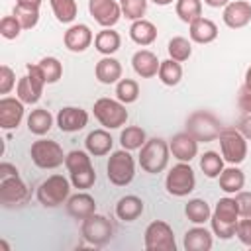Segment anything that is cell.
I'll use <instances>...</instances> for the list:
<instances>
[{"instance_id":"cell-14","label":"cell","mask_w":251,"mask_h":251,"mask_svg":"<svg viewBox=\"0 0 251 251\" xmlns=\"http://www.w3.org/2000/svg\"><path fill=\"white\" fill-rule=\"evenodd\" d=\"M27 196H29L27 184L20 178V175L0 178V204L2 206H6V208L20 206L27 200Z\"/></svg>"},{"instance_id":"cell-26","label":"cell","mask_w":251,"mask_h":251,"mask_svg":"<svg viewBox=\"0 0 251 251\" xmlns=\"http://www.w3.org/2000/svg\"><path fill=\"white\" fill-rule=\"evenodd\" d=\"M143 210H145L143 200L139 196H133V194L122 196L118 200V204H116V216L122 222H133V220H137L143 214Z\"/></svg>"},{"instance_id":"cell-29","label":"cell","mask_w":251,"mask_h":251,"mask_svg":"<svg viewBox=\"0 0 251 251\" xmlns=\"http://www.w3.org/2000/svg\"><path fill=\"white\" fill-rule=\"evenodd\" d=\"M120 45H122V37H120V33L114 31L112 27H104V29L98 31L96 37H94V47H96V51L102 53V55H112V53H116V51L120 49Z\"/></svg>"},{"instance_id":"cell-27","label":"cell","mask_w":251,"mask_h":251,"mask_svg":"<svg viewBox=\"0 0 251 251\" xmlns=\"http://www.w3.org/2000/svg\"><path fill=\"white\" fill-rule=\"evenodd\" d=\"M182 245L186 251H210L212 249V233L206 227L196 226L184 233Z\"/></svg>"},{"instance_id":"cell-20","label":"cell","mask_w":251,"mask_h":251,"mask_svg":"<svg viewBox=\"0 0 251 251\" xmlns=\"http://www.w3.org/2000/svg\"><path fill=\"white\" fill-rule=\"evenodd\" d=\"M63 43H65V47H67L69 51H73V53H82V51H86V49L90 47V43H92V31H90V27H88L86 24H75V25H71V27L65 31Z\"/></svg>"},{"instance_id":"cell-17","label":"cell","mask_w":251,"mask_h":251,"mask_svg":"<svg viewBox=\"0 0 251 251\" xmlns=\"http://www.w3.org/2000/svg\"><path fill=\"white\" fill-rule=\"evenodd\" d=\"M169 149L175 159H178L182 163H190L198 153V139L194 135H190L188 131H180V133L173 135Z\"/></svg>"},{"instance_id":"cell-36","label":"cell","mask_w":251,"mask_h":251,"mask_svg":"<svg viewBox=\"0 0 251 251\" xmlns=\"http://www.w3.org/2000/svg\"><path fill=\"white\" fill-rule=\"evenodd\" d=\"M200 169L208 178H218L224 171V157H220V153L216 151H206L200 157Z\"/></svg>"},{"instance_id":"cell-25","label":"cell","mask_w":251,"mask_h":251,"mask_svg":"<svg viewBox=\"0 0 251 251\" xmlns=\"http://www.w3.org/2000/svg\"><path fill=\"white\" fill-rule=\"evenodd\" d=\"M112 145H114V139H112V135L106 129H94L84 139L86 151L90 155H94V157H102V155L110 153L112 151Z\"/></svg>"},{"instance_id":"cell-44","label":"cell","mask_w":251,"mask_h":251,"mask_svg":"<svg viewBox=\"0 0 251 251\" xmlns=\"http://www.w3.org/2000/svg\"><path fill=\"white\" fill-rule=\"evenodd\" d=\"M14 86H16V73L8 65H2L0 67V94H8Z\"/></svg>"},{"instance_id":"cell-23","label":"cell","mask_w":251,"mask_h":251,"mask_svg":"<svg viewBox=\"0 0 251 251\" xmlns=\"http://www.w3.org/2000/svg\"><path fill=\"white\" fill-rule=\"evenodd\" d=\"M188 35L194 43L206 45L218 37V25L208 18H198L192 24H188Z\"/></svg>"},{"instance_id":"cell-46","label":"cell","mask_w":251,"mask_h":251,"mask_svg":"<svg viewBox=\"0 0 251 251\" xmlns=\"http://www.w3.org/2000/svg\"><path fill=\"white\" fill-rule=\"evenodd\" d=\"M235 235H237V239L243 245H249L251 247V218H243V220L237 222Z\"/></svg>"},{"instance_id":"cell-15","label":"cell","mask_w":251,"mask_h":251,"mask_svg":"<svg viewBox=\"0 0 251 251\" xmlns=\"http://www.w3.org/2000/svg\"><path fill=\"white\" fill-rule=\"evenodd\" d=\"M88 12L102 27H112L122 18V8L116 0H88Z\"/></svg>"},{"instance_id":"cell-24","label":"cell","mask_w":251,"mask_h":251,"mask_svg":"<svg viewBox=\"0 0 251 251\" xmlns=\"http://www.w3.org/2000/svg\"><path fill=\"white\" fill-rule=\"evenodd\" d=\"M94 75L98 78V82L102 84H114L122 78V65L118 59L110 57V55H104L96 67H94Z\"/></svg>"},{"instance_id":"cell-49","label":"cell","mask_w":251,"mask_h":251,"mask_svg":"<svg viewBox=\"0 0 251 251\" xmlns=\"http://www.w3.org/2000/svg\"><path fill=\"white\" fill-rule=\"evenodd\" d=\"M16 175H20V173H18V169L14 165L0 163V178H8V176H16Z\"/></svg>"},{"instance_id":"cell-6","label":"cell","mask_w":251,"mask_h":251,"mask_svg":"<svg viewBox=\"0 0 251 251\" xmlns=\"http://www.w3.org/2000/svg\"><path fill=\"white\" fill-rule=\"evenodd\" d=\"M94 118L100 122V126H104L106 129H118L127 122V110L126 104L114 98H98L94 102Z\"/></svg>"},{"instance_id":"cell-13","label":"cell","mask_w":251,"mask_h":251,"mask_svg":"<svg viewBox=\"0 0 251 251\" xmlns=\"http://www.w3.org/2000/svg\"><path fill=\"white\" fill-rule=\"evenodd\" d=\"M80 233H82V239L90 245H106L112 235H114V226L110 224V220L102 214H90L88 218L82 220V226H80Z\"/></svg>"},{"instance_id":"cell-3","label":"cell","mask_w":251,"mask_h":251,"mask_svg":"<svg viewBox=\"0 0 251 251\" xmlns=\"http://www.w3.org/2000/svg\"><path fill=\"white\" fill-rule=\"evenodd\" d=\"M169 153H171L169 143L163 137H151L145 141V145L139 151V165L145 173L157 175L165 171L169 163Z\"/></svg>"},{"instance_id":"cell-18","label":"cell","mask_w":251,"mask_h":251,"mask_svg":"<svg viewBox=\"0 0 251 251\" xmlns=\"http://www.w3.org/2000/svg\"><path fill=\"white\" fill-rule=\"evenodd\" d=\"M22 118H24V102L20 98L2 96L0 98V127L14 129L20 126Z\"/></svg>"},{"instance_id":"cell-40","label":"cell","mask_w":251,"mask_h":251,"mask_svg":"<svg viewBox=\"0 0 251 251\" xmlns=\"http://www.w3.org/2000/svg\"><path fill=\"white\" fill-rule=\"evenodd\" d=\"M37 65H39V69H41L47 84H53V82H57L63 76V65L55 57H43Z\"/></svg>"},{"instance_id":"cell-8","label":"cell","mask_w":251,"mask_h":251,"mask_svg":"<svg viewBox=\"0 0 251 251\" xmlns=\"http://www.w3.org/2000/svg\"><path fill=\"white\" fill-rule=\"evenodd\" d=\"M218 139H220V149H222L224 161H227L229 165H239L245 161L247 139L241 135V131L237 127H222Z\"/></svg>"},{"instance_id":"cell-32","label":"cell","mask_w":251,"mask_h":251,"mask_svg":"<svg viewBox=\"0 0 251 251\" xmlns=\"http://www.w3.org/2000/svg\"><path fill=\"white\" fill-rule=\"evenodd\" d=\"M184 214H186V218H188L192 224H196V226L206 224V222L212 218V210H210L208 202L202 200V198H192V200H188V204L184 206Z\"/></svg>"},{"instance_id":"cell-50","label":"cell","mask_w":251,"mask_h":251,"mask_svg":"<svg viewBox=\"0 0 251 251\" xmlns=\"http://www.w3.org/2000/svg\"><path fill=\"white\" fill-rule=\"evenodd\" d=\"M229 2L231 0H204V4L210 6V8H226Z\"/></svg>"},{"instance_id":"cell-37","label":"cell","mask_w":251,"mask_h":251,"mask_svg":"<svg viewBox=\"0 0 251 251\" xmlns=\"http://www.w3.org/2000/svg\"><path fill=\"white\" fill-rule=\"evenodd\" d=\"M116 98L124 104H133L139 98V84L133 78H120L116 82Z\"/></svg>"},{"instance_id":"cell-11","label":"cell","mask_w":251,"mask_h":251,"mask_svg":"<svg viewBox=\"0 0 251 251\" xmlns=\"http://www.w3.org/2000/svg\"><path fill=\"white\" fill-rule=\"evenodd\" d=\"M194 186H196V175H194V171L188 163L180 161L167 173L165 188L171 196H176V198L188 196L194 190Z\"/></svg>"},{"instance_id":"cell-16","label":"cell","mask_w":251,"mask_h":251,"mask_svg":"<svg viewBox=\"0 0 251 251\" xmlns=\"http://www.w3.org/2000/svg\"><path fill=\"white\" fill-rule=\"evenodd\" d=\"M57 127L65 133L80 131L88 124V112L76 106H65L57 112Z\"/></svg>"},{"instance_id":"cell-28","label":"cell","mask_w":251,"mask_h":251,"mask_svg":"<svg viewBox=\"0 0 251 251\" xmlns=\"http://www.w3.org/2000/svg\"><path fill=\"white\" fill-rule=\"evenodd\" d=\"M129 37L137 45H141V47L151 45L157 39V27H155V24H151V22H147L143 18L141 20H135L131 24V27H129Z\"/></svg>"},{"instance_id":"cell-39","label":"cell","mask_w":251,"mask_h":251,"mask_svg":"<svg viewBox=\"0 0 251 251\" xmlns=\"http://www.w3.org/2000/svg\"><path fill=\"white\" fill-rule=\"evenodd\" d=\"M167 51H169L171 59H175V61L182 63V61H186V59L192 55V45H190V41H188L186 37L176 35V37H173V39L169 41Z\"/></svg>"},{"instance_id":"cell-35","label":"cell","mask_w":251,"mask_h":251,"mask_svg":"<svg viewBox=\"0 0 251 251\" xmlns=\"http://www.w3.org/2000/svg\"><path fill=\"white\" fill-rule=\"evenodd\" d=\"M157 75H159V78H161L163 84H167V86H176V84L180 82V78H182V67H180L178 61L167 59V61H161Z\"/></svg>"},{"instance_id":"cell-10","label":"cell","mask_w":251,"mask_h":251,"mask_svg":"<svg viewBox=\"0 0 251 251\" xmlns=\"http://www.w3.org/2000/svg\"><path fill=\"white\" fill-rule=\"evenodd\" d=\"M29 155H31V161L35 167L39 169H57L65 163V153H63V147L53 141V139H37L31 143V149H29Z\"/></svg>"},{"instance_id":"cell-48","label":"cell","mask_w":251,"mask_h":251,"mask_svg":"<svg viewBox=\"0 0 251 251\" xmlns=\"http://www.w3.org/2000/svg\"><path fill=\"white\" fill-rule=\"evenodd\" d=\"M237 129L241 131V135H243L245 139H249V141H251V114H245V116L239 120Z\"/></svg>"},{"instance_id":"cell-34","label":"cell","mask_w":251,"mask_h":251,"mask_svg":"<svg viewBox=\"0 0 251 251\" xmlns=\"http://www.w3.org/2000/svg\"><path fill=\"white\" fill-rule=\"evenodd\" d=\"M175 12L180 22L192 24L194 20L202 18V0H176Z\"/></svg>"},{"instance_id":"cell-7","label":"cell","mask_w":251,"mask_h":251,"mask_svg":"<svg viewBox=\"0 0 251 251\" xmlns=\"http://www.w3.org/2000/svg\"><path fill=\"white\" fill-rule=\"evenodd\" d=\"M27 75H24L18 84H16V96L24 102V104H37L41 94H43V86L47 84L45 82V76L39 69V65H27L25 67Z\"/></svg>"},{"instance_id":"cell-38","label":"cell","mask_w":251,"mask_h":251,"mask_svg":"<svg viewBox=\"0 0 251 251\" xmlns=\"http://www.w3.org/2000/svg\"><path fill=\"white\" fill-rule=\"evenodd\" d=\"M53 14L57 22L61 24H71L76 18V0H51Z\"/></svg>"},{"instance_id":"cell-41","label":"cell","mask_w":251,"mask_h":251,"mask_svg":"<svg viewBox=\"0 0 251 251\" xmlns=\"http://www.w3.org/2000/svg\"><path fill=\"white\" fill-rule=\"evenodd\" d=\"M120 8H122V16L135 22V20H141L145 16L147 0H120Z\"/></svg>"},{"instance_id":"cell-52","label":"cell","mask_w":251,"mask_h":251,"mask_svg":"<svg viewBox=\"0 0 251 251\" xmlns=\"http://www.w3.org/2000/svg\"><path fill=\"white\" fill-rule=\"evenodd\" d=\"M245 88H249V90H251V67L245 71Z\"/></svg>"},{"instance_id":"cell-1","label":"cell","mask_w":251,"mask_h":251,"mask_svg":"<svg viewBox=\"0 0 251 251\" xmlns=\"http://www.w3.org/2000/svg\"><path fill=\"white\" fill-rule=\"evenodd\" d=\"M237 222H239V210H237L235 198H229V196L220 198L212 212V218H210L212 231L220 239H229L235 235Z\"/></svg>"},{"instance_id":"cell-5","label":"cell","mask_w":251,"mask_h":251,"mask_svg":"<svg viewBox=\"0 0 251 251\" xmlns=\"http://www.w3.org/2000/svg\"><path fill=\"white\" fill-rule=\"evenodd\" d=\"M106 175H108V180L116 186H127L133 176H135V161L133 157L129 155L127 149H120V151H114L110 157H108V165H106Z\"/></svg>"},{"instance_id":"cell-30","label":"cell","mask_w":251,"mask_h":251,"mask_svg":"<svg viewBox=\"0 0 251 251\" xmlns=\"http://www.w3.org/2000/svg\"><path fill=\"white\" fill-rule=\"evenodd\" d=\"M220 188L227 194H237L245 184V175L237 167H227L220 173Z\"/></svg>"},{"instance_id":"cell-33","label":"cell","mask_w":251,"mask_h":251,"mask_svg":"<svg viewBox=\"0 0 251 251\" xmlns=\"http://www.w3.org/2000/svg\"><path fill=\"white\" fill-rule=\"evenodd\" d=\"M147 141V135H145V129L139 127V126H127L126 129H122L120 133V143L124 149L127 151H135V149H141Z\"/></svg>"},{"instance_id":"cell-12","label":"cell","mask_w":251,"mask_h":251,"mask_svg":"<svg viewBox=\"0 0 251 251\" xmlns=\"http://www.w3.org/2000/svg\"><path fill=\"white\" fill-rule=\"evenodd\" d=\"M143 245L147 251H175V233L173 227L163 220H153L143 233Z\"/></svg>"},{"instance_id":"cell-19","label":"cell","mask_w":251,"mask_h":251,"mask_svg":"<svg viewBox=\"0 0 251 251\" xmlns=\"http://www.w3.org/2000/svg\"><path fill=\"white\" fill-rule=\"evenodd\" d=\"M224 24L231 29L245 27L251 22V4L247 0H233L224 8Z\"/></svg>"},{"instance_id":"cell-51","label":"cell","mask_w":251,"mask_h":251,"mask_svg":"<svg viewBox=\"0 0 251 251\" xmlns=\"http://www.w3.org/2000/svg\"><path fill=\"white\" fill-rule=\"evenodd\" d=\"M16 4H20V6H27V8H37V10H39L41 0H16Z\"/></svg>"},{"instance_id":"cell-21","label":"cell","mask_w":251,"mask_h":251,"mask_svg":"<svg viewBox=\"0 0 251 251\" xmlns=\"http://www.w3.org/2000/svg\"><path fill=\"white\" fill-rule=\"evenodd\" d=\"M159 65L161 61L157 59V55L149 49H139L133 53L131 57V67L135 71V75H139L141 78H151L159 73Z\"/></svg>"},{"instance_id":"cell-53","label":"cell","mask_w":251,"mask_h":251,"mask_svg":"<svg viewBox=\"0 0 251 251\" xmlns=\"http://www.w3.org/2000/svg\"><path fill=\"white\" fill-rule=\"evenodd\" d=\"M153 4H157V6H169V4H173L175 0H151Z\"/></svg>"},{"instance_id":"cell-9","label":"cell","mask_w":251,"mask_h":251,"mask_svg":"<svg viewBox=\"0 0 251 251\" xmlns=\"http://www.w3.org/2000/svg\"><path fill=\"white\" fill-rule=\"evenodd\" d=\"M186 131L190 135H194L198 141H214V139H218V135L222 131V124L214 114H210L206 110H198L188 116Z\"/></svg>"},{"instance_id":"cell-22","label":"cell","mask_w":251,"mask_h":251,"mask_svg":"<svg viewBox=\"0 0 251 251\" xmlns=\"http://www.w3.org/2000/svg\"><path fill=\"white\" fill-rule=\"evenodd\" d=\"M67 212L75 220H84V218H88L90 214L96 212V202H94V198L90 194L76 192V194L69 196V200H67Z\"/></svg>"},{"instance_id":"cell-45","label":"cell","mask_w":251,"mask_h":251,"mask_svg":"<svg viewBox=\"0 0 251 251\" xmlns=\"http://www.w3.org/2000/svg\"><path fill=\"white\" fill-rule=\"evenodd\" d=\"M235 204H237V210H239L241 218H251V192L239 190L235 194Z\"/></svg>"},{"instance_id":"cell-4","label":"cell","mask_w":251,"mask_h":251,"mask_svg":"<svg viewBox=\"0 0 251 251\" xmlns=\"http://www.w3.org/2000/svg\"><path fill=\"white\" fill-rule=\"evenodd\" d=\"M71 184L67 176L63 175H51L37 186V200L45 208H55L59 204H65L71 196Z\"/></svg>"},{"instance_id":"cell-2","label":"cell","mask_w":251,"mask_h":251,"mask_svg":"<svg viewBox=\"0 0 251 251\" xmlns=\"http://www.w3.org/2000/svg\"><path fill=\"white\" fill-rule=\"evenodd\" d=\"M88 155H90L88 151L75 149V151L67 153V157H65V167L69 171L71 182L75 188H80V190H86L96 182V173H94V167H92Z\"/></svg>"},{"instance_id":"cell-42","label":"cell","mask_w":251,"mask_h":251,"mask_svg":"<svg viewBox=\"0 0 251 251\" xmlns=\"http://www.w3.org/2000/svg\"><path fill=\"white\" fill-rule=\"evenodd\" d=\"M12 14L18 18V22L22 24L24 29H31V27H35L37 22H39V10H37V8H27V6L16 4Z\"/></svg>"},{"instance_id":"cell-47","label":"cell","mask_w":251,"mask_h":251,"mask_svg":"<svg viewBox=\"0 0 251 251\" xmlns=\"http://www.w3.org/2000/svg\"><path fill=\"white\" fill-rule=\"evenodd\" d=\"M237 106L243 114H251V90L249 88H241L239 90V96H237Z\"/></svg>"},{"instance_id":"cell-31","label":"cell","mask_w":251,"mask_h":251,"mask_svg":"<svg viewBox=\"0 0 251 251\" xmlns=\"http://www.w3.org/2000/svg\"><path fill=\"white\" fill-rule=\"evenodd\" d=\"M53 127V116L45 108H35L27 116V129L35 135H45Z\"/></svg>"},{"instance_id":"cell-43","label":"cell","mask_w":251,"mask_h":251,"mask_svg":"<svg viewBox=\"0 0 251 251\" xmlns=\"http://www.w3.org/2000/svg\"><path fill=\"white\" fill-rule=\"evenodd\" d=\"M22 29L24 27H22V24L18 22V18L14 14L12 16H4L0 20V33H2L4 39H16Z\"/></svg>"}]
</instances>
